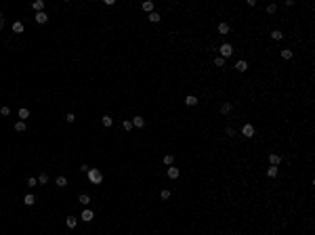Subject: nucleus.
Here are the masks:
<instances>
[{"label": "nucleus", "instance_id": "obj_8", "mask_svg": "<svg viewBox=\"0 0 315 235\" xmlns=\"http://www.w3.org/2000/svg\"><path fill=\"white\" fill-rule=\"evenodd\" d=\"M231 109H233V105H231L229 101H225V103L221 105V114H223V116H229V114H231Z\"/></svg>", "mask_w": 315, "mask_h": 235}, {"label": "nucleus", "instance_id": "obj_33", "mask_svg": "<svg viewBox=\"0 0 315 235\" xmlns=\"http://www.w3.org/2000/svg\"><path fill=\"white\" fill-rule=\"evenodd\" d=\"M160 197H162V200H168V197H170V191H168V189H164L162 193H160Z\"/></svg>", "mask_w": 315, "mask_h": 235}, {"label": "nucleus", "instance_id": "obj_20", "mask_svg": "<svg viewBox=\"0 0 315 235\" xmlns=\"http://www.w3.org/2000/svg\"><path fill=\"white\" fill-rule=\"evenodd\" d=\"M267 176H269V178H275V176H277V166H269V168H267Z\"/></svg>", "mask_w": 315, "mask_h": 235}, {"label": "nucleus", "instance_id": "obj_9", "mask_svg": "<svg viewBox=\"0 0 315 235\" xmlns=\"http://www.w3.org/2000/svg\"><path fill=\"white\" fill-rule=\"evenodd\" d=\"M166 172H168V178H172V181H175V178H179V174H181V172H179V168H175V166H168V170H166Z\"/></svg>", "mask_w": 315, "mask_h": 235}, {"label": "nucleus", "instance_id": "obj_7", "mask_svg": "<svg viewBox=\"0 0 315 235\" xmlns=\"http://www.w3.org/2000/svg\"><path fill=\"white\" fill-rule=\"evenodd\" d=\"M34 19H36V23H40V25H42V23H46V21H48V15H46L44 11H42V13H36V17H34Z\"/></svg>", "mask_w": 315, "mask_h": 235}, {"label": "nucleus", "instance_id": "obj_19", "mask_svg": "<svg viewBox=\"0 0 315 235\" xmlns=\"http://www.w3.org/2000/svg\"><path fill=\"white\" fill-rule=\"evenodd\" d=\"M101 124H103L105 128H109V126L114 124V120H111V116H103V118H101Z\"/></svg>", "mask_w": 315, "mask_h": 235}, {"label": "nucleus", "instance_id": "obj_35", "mask_svg": "<svg viewBox=\"0 0 315 235\" xmlns=\"http://www.w3.org/2000/svg\"><path fill=\"white\" fill-rule=\"evenodd\" d=\"M0 114H2V116H9V114H11V109L4 105V107H0Z\"/></svg>", "mask_w": 315, "mask_h": 235}, {"label": "nucleus", "instance_id": "obj_30", "mask_svg": "<svg viewBox=\"0 0 315 235\" xmlns=\"http://www.w3.org/2000/svg\"><path fill=\"white\" fill-rule=\"evenodd\" d=\"M36 185H38V178L30 176V178H27V187H36Z\"/></svg>", "mask_w": 315, "mask_h": 235}, {"label": "nucleus", "instance_id": "obj_24", "mask_svg": "<svg viewBox=\"0 0 315 235\" xmlns=\"http://www.w3.org/2000/svg\"><path fill=\"white\" fill-rule=\"evenodd\" d=\"M78 225V218H74V216H67V229H74Z\"/></svg>", "mask_w": 315, "mask_h": 235}, {"label": "nucleus", "instance_id": "obj_25", "mask_svg": "<svg viewBox=\"0 0 315 235\" xmlns=\"http://www.w3.org/2000/svg\"><path fill=\"white\" fill-rule=\"evenodd\" d=\"M38 183H40V185H46V183H48V174H46V172H42V174L38 176Z\"/></svg>", "mask_w": 315, "mask_h": 235}, {"label": "nucleus", "instance_id": "obj_4", "mask_svg": "<svg viewBox=\"0 0 315 235\" xmlns=\"http://www.w3.org/2000/svg\"><path fill=\"white\" fill-rule=\"evenodd\" d=\"M242 134H244L246 139H252V137H254V126H252V124H244V128H242Z\"/></svg>", "mask_w": 315, "mask_h": 235}, {"label": "nucleus", "instance_id": "obj_11", "mask_svg": "<svg viewBox=\"0 0 315 235\" xmlns=\"http://www.w3.org/2000/svg\"><path fill=\"white\" fill-rule=\"evenodd\" d=\"M78 201H80L82 206H88V204H91V195H88V193H80V195H78Z\"/></svg>", "mask_w": 315, "mask_h": 235}, {"label": "nucleus", "instance_id": "obj_10", "mask_svg": "<svg viewBox=\"0 0 315 235\" xmlns=\"http://www.w3.org/2000/svg\"><path fill=\"white\" fill-rule=\"evenodd\" d=\"M185 105H187V107L198 105V97H193V94H187V97H185Z\"/></svg>", "mask_w": 315, "mask_h": 235}, {"label": "nucleus", "instance_id": "obj_37", "mask_svg": "<svg viewBox=\"0 0 315 235\" xmlns=\"http://www.w3.org/2000/svg\"><path fill=\"white\" fill-rule=\"evenodd\" d=\"M4 27V17H2V13H0V30Z\"/></svg>", "mask_w": 315, "mask_h": 235}, {"label": "nucleus", "instance_id": "obj_31", "mask_svg": "<svg viewBox=\"0 0 315 235\" xmlns=\"http://www.w3.org/2000/svg\"><path fill=\"white\" fill-rule=\"evenodd\" d=\"M214 65H216V67H223V65H225V59H223V57H216V59H214Z\"/></svg>", "mask_w": 315, "mask_h": 235}, {"label": "nucleus", "instance_id": "obj_17", "mask_svg": "<svg viewBox=\"0 0 315 235\" xmlns=\"http://www.w3.org/2000/svg\"><path fill=\"white\" fill-rule=\"evenodd\" d=\"M162 162H164V164H166V166H172V164H175V155H172V153H166V155H164V160H162Z\"/></svg>", "mask_w": 315, "mask_h": 235}, {"label": "nucleus", "instance_id": "obj_13", "mask_svg": "<svg viewBox=\"0 0 315 235\" xmlns=\"http://www.w3.org/2000/svg\"><path fill=\"white\" fill-rule=\"evenodd\" d=\"M23 30L25 27H23L21 21H15V23H13V32H15V34H23Z\"/></svg>", "mask_w": 315, "mask_h": 235}, {"label": "nucleus", "instance_id": "obj_21", "mask_svg": "<svg viewBox=\"0 0 315 235\" xmlns=\"http://www.w3.org/2000/svg\"><path fill=\"white\" fill-rule=\"evenodd\" d=\"M235 70H237V71H246V70H248V63H246V61H237V63H235Z\"/></svg>", "mask_w": 315, "mask_h": 235}, {"label": "nucleus", "instance_id": "obj_32", "mask_svg": "<svg viewBox=\"0 0 315 235\" xmlns=\"http://www.w3.org/2000/svg\"><path fill=\"white\" fill-rule=\"evenodd\" d=\"M275 11H277V6H275V4H267V13H269V15H273Z\"/></svg>", "mask_w": 315, "mask_h": 235}, {"label": "nucleus", "instance_id": "obj_2", "mask_svg": "<svg viewBox=\"0 0 315 235\" xmlns=\"http://www.w3.org/2000/svg\"><path fill=\"white\" fill-rule=\"evenodd\" d=\"M219 57H223V59H227V57H231L233 55V46L229 44V42H225V44H221V48H219Z\"/></svg>", "mask_w": 315, "mask_h": 235}, {"label": "nucleus", "instance_id": "obj_15", "mask_svg": "<svg viewBox=\"0 0 315 235\" xmlns=\"http://www.w3.org/2000/svg\"><path fill=\"white\" fill-rule=\"evenodd\" d=\"M141 6H143V11H145V13H153V2H151V0H145Z\"/></svg>", "mask_w": 315, "mask_h": 235}, {"label": "nucleus", "instance_id": "obj_12", "mask_svg": "<svg viewBox=\"0 0 315 235\" xmlns=\"http://www.w3.org/2000/svg\"><path fill=\"white\" fill-rule=\"evenodd\" d=\"M27 118H30V109H27V107H21V109H19V120L25 122Z\"/></svg>", "mask_w": 315, "mask_h": 235}, {"label": "nucleus", "instance_id": "obj_18", "mask_svg": "<svg viewBox=\"0 0 315 235\" xmlns=\"http://www.w3.org/2000/svg\"><path fill=\"white\" fill-rule=\"evenodd\" d=\"M147 19H149L151 23H158V21L162 19V15H160V13H155V11H153V13H149V17H147Z\"/></svg>", "mask_w": 315, "mask_h": 235}, {"label": "nucleus", "instance_id": "obj_28", "mask_svg": "<svg viewBox=\"0 0 315 235\" xmlns=\"http://www.w3.org/2000/svg\"><path fill=\"white\" fill-rule=\"evenodd\" d=\"M122 128H124V130H132V122H130V120H124V122H122Z\"/></svg>", "mask_w": 315, "mask_h": 235}, {"label": "nucleus", "instance_id": "obj_3", "mask_svg": "<svg viewBox=\"0 0 315 235\" xmlns=\"http://www.w3.org/2000/svg\"><path fill=\"white\" fill-rule=\"evenodd\" d=\"M93 218H95V212H93V210H88V208H84V210H82L80 221H84V223H91Z\"/></svg>", "mask_w": 315, "mask_h": 235}, {"label": "nucleus", "instance_id": "obj_16", "mask_svg": "<svg viewBox=\"0 0 315 235\" xmlns=\"http://www.w3.org/2000/svg\"><path fill=\"white\" fill-rule=\"evenodd\" d=\"M229 32H231L229 23H219V34H229Z\"/></svg>", "mask_w": 315, "mask_h": 235}, {"label": "nucleus", "instance_id": "obj_6", "mask_svg": "<svg viewBox=\"0 0 315 235\" xmlns=\"http://www.w3.org/2000/svg\"><path fill=\"white\" fill-rule=\"evenodd\" d=\"M130 122H132V128H143V126H145V120H143L141 116H135Z\"/></svg>", "mask_w": 315, "mask_h": 235}, {"label": "nucleus", "instance_id": "obj_22", "mask_svg": "<svg viewBox=\"0 0 315 235\" xmlns=\"http://www.w3.org/2000/svg\"><path fill=\"white\" fill-rule=\"evenodd\" d=\"M23 204H25V206H34V204H36V197H34V195H25V197H23Z\"/></svg>", "mask_w": 315, "mask_h": 235}, {"label": "nucleus", "instance_id": "obj_36", "mask_svg": "<svg viewBox=\"0 0 315 235\" xmlns=\"http://www.w3.org/2000/svg\"><path fill=\"white\" fill-rule=\"evenodd\" d=\"M65 120H67V122H70V124H71V122L76 120V116H74V114H67V116H65Z\"/></svg>", "mask_w": 315, "mask_h": 235}, {"label": "nucleus", "instance_id": "obj_1", "mask_svg": "<svg viewBox=\"0 0 315 235\" xmlns=\"http://www.w3.org/2000/svg\"><path fill=\"white\" fill-rule=\"evenodd\" d=\"M86 174H88V181H91L93 185H99V183L103 181V174H101V170H99V168H91Z\"/></svg>", "mask_w": 315, "mask_h": 235}, {"label": "nucleus", "instance_id": "obj_26", "mask_svg": "<svg viewBox=\"0 0 315 235\" xmlns=\"http://www.w3.org/2000/svg\"><path fill=\"white\" fill-rule=\"evenodd\" d=\"M15 130H17V132H23V130H25V122H21V120L15 122Z\"/></svg>", "mask_w": 315, "mask_h": 235}, {"label": "nucleus", "instance_id": "obj_34", "mask_svg": "<svg viewBox=\"0 0 315 235\" xmlns=\"http://www.w3.org/2000/svg\"><path fill=\"white\" fill-rule=\"evenodd\" d=\"M225 134H227V137H235V130L229 126V128H225Z\"/></svg>", "mask_w": 315, "mask_h": 235}, {"label": "nucleus", "instance_id": "obj_23", "mask_svg": "<svg viewBox=\"0 0 315 235\" xmlns=\"http://www.w3.org/2000/svg\"><path fill=\"white\" fill-rule=\"evenodd\" d=\"M55 185H57V187H65V185H67V178H65V176H57Z\"/></svg>", "mask_w": 315, "mask_h": 235}, {"label": "nucleus", "instance_id": "obj_27", "mask_svg": "<svg viewBox=\"0 0 315 235\" xmlns=\"http://www.w3.org/2000/svg\"><path fill=\"white\" fill-rule=\"evenodd\" d=\"M271 38H273V40H281V38H284V34H281L280 30H273V32H271Z\"/></svg>", "mask_w": 315, "mask_h": 235}, {"label": "nucleus", "instance_id": "obj_14", "mask_svg": "<svg viewBox=\"0 0 315 235\" xmlns=\"http://www.w3.org/2000/svg\"><path fill=\"white\" fill-rule=\"evenodd\" d=\"M32 9H34L36 13H42L44 11V2H42V0H36L34 4H32Z\"/></svg>", "mask_w": 315, "mask_h": 235}, {"label": "nucleus", "instance_id": "obj_29", "mask_svg": "<svg viewBox=\"0 0 315 235\" xmlns=\"http://www.w3.org/2000/svg\"><path fill=\"white\" fill-rule=\"evenodd\" d=\"M280 55H281V59H292V50H288V48H286V50H281Z\"/></svg>", "mask_w": 315, "mask_h": 235}, {"label": "nucleus", "instance_id": "obj_5", "mask_svg": "<svg viewBox=\"0 0 315 235\" xmlns=\"http://www.w3.org/2000/svg\"><path fill=\"white\" fill-rule=\"evenodd\" d=\"M280 162H281L280 153H269V164L271 166H280Z\"/></svg>", "mask_w": 315, "mask_h": 235}]
</instances>
